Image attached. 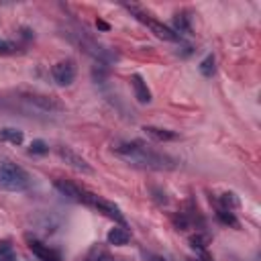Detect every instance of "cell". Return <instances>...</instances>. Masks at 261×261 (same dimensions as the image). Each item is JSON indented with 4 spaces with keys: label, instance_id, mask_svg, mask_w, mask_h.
<instances>
[{
    "label": "cell",
    "instance_id": "cell-1",
    "mask_svg": "<svg viewBox=\"0 0 261 261\" xmlns=\"http://www.w3.org/2000/svg\"><path fill=\"white\" fill-rule=\"evenodd\" d=\"M112 151L120 155L124 161H128L135 167L143 169H175L177 161L165 153L155 151L151 145L135 139V141H118L112 145Z\"/></svg>",
    "mask_w": 261,
    "mask_h": 261
},
{
    "label": "cell",
    "instance_id": "cell-2",
    "mask_svg": "<svg viewBox=\"0 0 261 261\" xmlns=\"http://www.w3.org/2000/svg\"><path fill=\"white\" fill-rule=\"evenodd\" d=\"M31 186V175L12 161H0V188L6 192H24Z\"/></svg>",
    "mask_w": 261,
    "mask_h": 261
},
{
    "label": "cell",
    "instance_id": "cell-3",
    "mask_svg": "<svg viewBox=\"0 0 261 261\" xmlns=\"http://www.w3.org/2000/svg\"><path fill=\"white\" fill-rule=\"evenodd\" d=\"M124 8H126V10H128L137 20H141L143 24H147V27H149V29H151L159 39H163V41H171V43H177V41L181 43V37H179V35H175V33H173L169 27H165L163 22H159V20L151 18V14H149V12H145L143 8H139L137 4H124Z\"/></svg>",
    "mask_w": 261,
    "mask_h": 261
},
{
    "label": "cell",
    "instance_id": "cell-4",
    "mask_svg": "<svg viewBox=\"0 0 261 261\" xmlns=\"http://www.w3.org/2000/svg\"><path fill=\"white\" fill-rule=\"evenodd\" d=\"M80 202L86 204V206H90V208H94V210H98L100 214L112 218L114 222H118V224H122V226H124V222H126V220H124V214L120 212V208H118L114 202L104 200V198H100V196H96V194H92V192H86V190H84Z\"/></svg>",
    "mask_w": 261,
    "mask_h": 261
},
{
    "label": "cell",
    "instance_id": "cell-5",
    "mask_svg": "<svg viewBox=\"0 0 261 261\" xmlns=\"http://www.w3.org/2000/svg\"><path fill=\"white\" fill-rule=\"evenodd\" d=\"M22 102H27L29 106H33L35 110L39 112H47V114H55V112H63L65 106L63 102H59L57 98L53 96H47V94H37V92H22L20 94Z\"/></svg>",
    "mask_w": 261,
    "mask_h": 261
},
{
    "label": "cell",
    "instance_id": "cell-6",
    "mask_svg": "<svg viewBox=\"0 0 261 261\" xmlns=\"http://www.w3.org/2000/svg\"><path fill=\"white\" fill-rule=\"evenodd\" d=\"M75 73H77V67L73 59H61L51 67V75L57 86H71L75 80Z\"/></svg>",
    "mask_w": 261,
    "mask_h": 261
},
{
    "label": "cell",
    "instance_id": "cell-7",
    "mask_svg": "<svg viewBox=\"0 0 261 261\" xmlns=\"http://www.w3.org/2000/svg\"><path fill=\"white\" fill-rule=\"evenodd\" d=\"M57 153H59V157L69 165V167H73L75 171H82V173H94V169H92V165L82 157V155H77L71 147H65V145H61V147H57Z\"/></svg>",
    "mask_w": 261,
    "mask_h": 261
},
{
    "label": "cell",
    "instance_id": "cell-8",
    "mask_svg": "<svg viewBox=\"0 0 261 261\" xmlns=\"http://www.w3.org/2000/svg\"><path fill=\"white\" fill-rule=\"evenodd\" d=\"M29 241V249H31V253L39 259V261H61V255L55 251V249H51L49 245H45L43 241H39V239H27Z\"/></svg>",
    "mask_w": 261,
    "mask_h": 261
},
{
    "label": "cell",
    "instance_id": "cell-9",
    "mask_svg": "<svg viewBox=\"0 0 261 261\" xmlns=\"http://www.w3.org/2000/svg\"><path fill=\"white\" fill-rule=\"evenodd\" d=\"M130 86H133V92H135L137 102H141V104H149L151 102V90H149L147 82L139 73L130 75Z\"/></svg>",
    "mask_w": 261,
    "mask_h": 261
},
{
    "label": "cell",
    "instance_id": "cell-10",
    "mask_svg": "<svg viewBox=\"0 0 261 261\" xmlns=\"http://www.w3.org/2000/svg\"><path fill=\"white\" fill-rule=\"evenodd\" d=\"M53 186H55V190H57L61 196H65V198H69V200H73V202H80L82 192H84L82 188H77L75 184L65 181V179H55Z\"/></svg>",
    "mask_w": 261,
    "mask_h": 261
},
{
    "label": "cell",
    "instance_id": "cell-11",
    "mask_svg": "<svg viewBox=\"0 0 261 261\" xmlns=\"http://www.w3.org/2000/svg\"><path fill=\"white\" fill-rule=\"evenodd\" d=\"M106 241H108L110 245H114V247H124V245L130 241V232H128V228H126V226L118 224V226H114V228H110V230H108Z\"/></svg>",
    "mask_w": 261,
    "mask_h": 261
},
{
    "label": "cell",
    "instance_id": "cell-12",
    "mask_svg": "<svg viewBox=\"0 0 261 261\" xmlns=\"http://www.w3.org/2000/svg\"><path fill=\"white\" fill-rule=\"evenodd\" d=\"M143 130H145V133H147L151 139H155V141H161V143L179 139V135H177L175 130H169V128H159V126H145Z\"/></svg>",
    "mask_w": 261,
    "mask_h": 261
},
{
    "label": "cell",
    "instance_id": "cell-13",
    "mask_svg": "<svg viewBox=\"0 0 261 261\" xmlns=\"http://www.w3.org/2000/svg\"><path fill=\"white\" fill-rule=\"evenodd\" d=\"M175 35H190L192 33V24H190V16L186 12H177L173 16V29H171Z\"/></svg>",
    "mask_w": 261,
    "mask_h": 261
},
{
    "label": "cell",
    "instance_id": "cell-14",
    "mask_svg": "<svg viewBox=\"0 0 261 261\" xmlns=\"http://www.w3.org/2000/svg\"><path fill=\"white\" fill-rule=\"evenodd\" d=\"M22 139H24V135H22V130H18V128L4 126V128L0 130V141H4V143H10V145H20V143H22Z\"/></svg>",
    "mask_w": 261,
    "mask_h": 261
},
{
    "label": "cell",
    "instance_id": "cell-15",
    "mask_svg": "<svg viewBox=\"0 0 261 261\" xmlns=\"http://www.w3.org/2000/svg\"><path fill=\"white\" fill-rule=\"evenodd\" d=\"M198 69H200V73H202L204 77H212V75H214V71H216V57H214L212 53H210V55H206V57L200 61Z\"/></svg>",
    "mask_w": 261,
    "mask_h": 261
},
{
    "label": "cell",
    "instance_id": "cell-16",
    "mask_svg": "<svg viewBox=\"0 0 261 261\" xmlns=\"http://www.w3.org/2000/svg\"><path fill=\"white\" fill-rule=\"evenodd\" d=\"M218 204H220L218 208H224V210H230V212H232L234 208H239L241 202H239V198H237L232 192H224V194L218 196Z\"/></svg>",
    "mask_w": 261,
    "mask_h": 261
},
{
    "label": "cell",
    "instance_id": "cell-17",
    "mask_svg": "<svg viewBox=\"0 0 261 261\" xmlns=\"http://www.w3.org/2000/svg\"><path fill=\"white\" fill-rule=\"evenodd\" d=\"M216 218L222 222V224H226V226H232V228H239V220H237V216H234V212H230V210H224V208H218L216 210Z\"/></svg>",
    "mask_w": 261,
    "mask_h": 261
},
{
    "label": "cell",
    "instance_id": "cell-18",
    "mask_svg": "<svg viewBox=\"0 0 261 261\" xmlns=\"http://www.w3.org/2000/svg\"><path fill=\"white\" fill-rule=\"evenodd\" d=\"M0 261H16L14 247H12L8 241H2V243H0Z\"/></svg>",
    "mask_w": 261,
    "mask_h": 261
},
{
    "label": "cell",
    "instance_id": "cell-19",
    "mask_svg": "<svg viewBox=\"0 0 261 261\" xmlns=\"http://www.w3.org/2000/svg\"><path fill=\"white\" fill-rule=\"evenodd\" d=\"M29 153H31V155H47V153H49V145H47L43 139H35V141L29 145Z\"/></svg>",
    "mask_w": 261,
    "mask_h": 261
},
{
    "label": "cell",
    "instance_id": "cell-20",
    "mask_svg": "<svg viewBox=\"0 0 261 261\" xmlns=\"http://www.w3.org/2000/svg\"><path fill=\"white\" fill-rule=\"evenodd\" d=\"M208 234H202V232H196L194 237H190V245L194 247V249H200V251H204L206 249V245H208Z\"/></svg>",
    "mask_w": 261,
    "mask_h": 261
},
{
    "label": "cell",
    "instance_id": "cell-21",
    "mask_svg": "<svg viewBox=\"0 0 261 261\" xmlns=\"http://www.w3.org/2000/svg\"><path fill=\"white\" fill-rule=\"evenodd\" d=\"M18 51V45L10 43V41H0V55H12Z\"/></svg>",
    "mask_w": 261,
    "mask_h": 261
},
{
    "label": "cell",
    "instance_id": "cell-22",
    "mask_svg": "<svg viewBox=\"0 0 261 261\" xmlns=\"http://www.w3.org/2000/svg\"><path fill=\"white\" fill-rule=\"evenodd\" d=\"M104 255H106V253H104L102 249L94 247V249H92V251L86 255V259H84V261H102V257H104Z\"/></svg>",
    "mask_w": 261,
    "mask_h": 261
},
{
    "label": "cell",
    "instance_id": "cell-23",
    "mask_svg": "<svg viewBox=\"0 0 261 261\" xmlns=\"http://www.w3.org/2000/svg\"><path fill=\"white\" fill-rule=\"evenodd\" d=\"M96 27H98V31H110V24L106 20H102V18L96 20Z\"/></svg>",
    "mask_w": 261,
    "mask_h": 261
},
{
    "label": "cell",
    "instance_id": "cell-24",
    "mask_svg": "<svg viewBox=\"0 0 261 261\" xmlns=\"http://www.w3.org/2000/svg\"><path fill=\"white\" fill-rule=\"evenodd\" d=\"M149 261H165V259H163V257H159V255H151V257H149Z\"/></svg>",
    "mask_w": 261,
    "mask_h": 261
},
{
    "label": "cell",
    "instance_id": "cell-25",
    "mask_svg": "<svg viewBox=\"0 0 261 261\" xmlns=\"http://www.w3.org/2000/svg\"><path fill=\"white\" fill-rule=\"evenodd\" d=\"M188 261H208V259H188Z\"/></svg>",
    "mask_w": 261,
    "mask_h": 261
}]
</instances>
